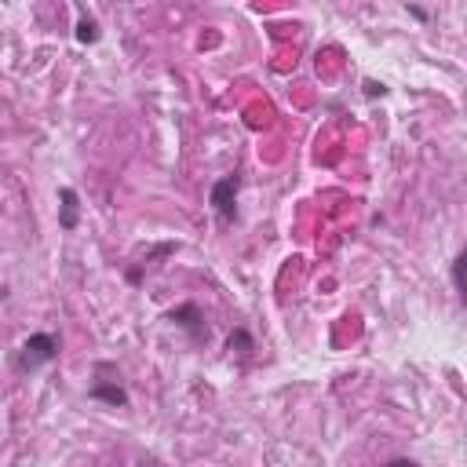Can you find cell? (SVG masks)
Listing matches in <instances>:
<instances>
[{
  "label": "cell",
  "mask_w": 467,
  "mask_h": 467,
  "mask_svg": "<svg viewBox=\"0 0 467 467\" xmlns=\"http://www.w3.org/2000/svg\"><path fill=\"white\" fill-rule=\"evenodd\" d=\"M168 317H172V322H176L179 329H186L194 339H208V325H205V317H201L198 303H183V307H176Z\"/></svg>",
  "instance_id": "cell-3"
},
{
  "label": "cell",
  "mask_w": 467,
  "mask_h": 467,
  "mask_svg": "<svg viewBox=\"0 0 467 467\" xmlns=\"http://www.w3.org/2000/svg\"><path fill=\"white\" fill-rule=\"evenodd\" d=\"M238 186H241L238 176H223V179L212 183V190H208V205L216 208V216H219L223 223L233 219V201H238Z\"/></svg>",
  "instance_id": "cell-2"
},
{
  "label": "cell",
  "mask_w": 467,
  "mask_h": 467,
  "mask_svg": "<svg viewBox=\"0 0 467 467\" xmlns=\"http://www.w3.org/2000/svg\"><path fill=\"white\" fill-rule=\"evenodd\" d=\"M409 15H413V18H420V23L427 18V11H423V8H416V4H409Z\"/></svg>",
  "instance_id": "cell-10"
},
{
  "label": "cell",
  "mask_w": 467,
  "mask_h": 467,
  "mask_svg": "<svg viewBox=\"0 0 467 467\" xmlns=\"http://www.w3.org/2000/svg\"><path fill=\"white\" fill-rule=\"evenodd\" d=\"M387 467H420V463H416V460H409V456H394Z\"/></svg>",
  "instance_id": "cell-9"
},
{
  "label": "cell",
  "mask_w": 467,
  "mask_h": 467,
  "mask_svg": "<svg viewBox=\"0 0 467 467\" xmlns=\"http://www.w3.org/2000/svg\"><path fill=\"white\" fill-rule=\"evenodd\" d=\"M77 40H80V44H95V40H99L95 18H80V23H77Z\"/></svg>",
  "instance_id": "cell-6"
},
{
  "label": "cell",
  "mask_w": 467,
  "mask_h": 467,
  "mask_svg": "<svg viewBox=\"0 0 467 467\" xmlns=\"http://www.w3.org/2000/svg\"><path fill=\"white\" fill-rule=\"evenodd\" d=\"M59 226L62 230H77V208H80V201H77V190H70V186H62L59 190Z\"/></svg>",
  "instance_id": "cell-4"
},
{
  "label": "cell",
  "mask_w": 467,
  "mask_h": 467,
  "mask_svg": "<svg viewBox=\"0 0 467 467\" xmlns=\"http://www.w3.org/2000/svg\"><path fill=\"white\" fill-rule=\"evenodd\" d=\"M95 401H106V406H128V394H124V387L121 384H95L92 391H88Z\"/></svg>",
  "instance_id": "cell-5"
},
{
  "label": "cell",
  "mask_w": 467,
  "mask_h": 467,
  "mask_svg": "<svg viewBox=\"0 0 467 467\" xmlns=\"http://www.w3.org/2000/svg\"><path fill=\"white\" fill-rule=\"evenodd\" d=\"M55 358H59V336H51V332H33L26 344H23V351H18L15 365H18V372H33L40 365L55 362Z\"/></svg>",
  "instance_id": "cell-1"
},
{
  "label": "cell",
  "mask_w": 467,
  "mask_h": 467,
  "mask_svg": "<svg viewBox=\"0 0 467 467\" xmlns=\"http://www.w3.org/2000/svg\"><path fill=\"white\" fill-rule=\"evenodd\" d=\"M387 88H384V84H376V80H365V95L369 99H376V95H384Z\"/></svg>",
  "instance_id": "cell-8"
},
{
  "label": "cell",
  "mask_w": 467,
  "mask_h": 467,
  "mask_svg": "<svg viewBox=\"0 0 467 467\" xmlns=\"http://www.w3.org/2000/svg\"><path fill=\"white\" fill-rule=\"evenodd\" d=\"M453 289H456V292H463V252L453 260Z\"/></svg>",
  "instance_id": "cell-7"
}]
</instances>
